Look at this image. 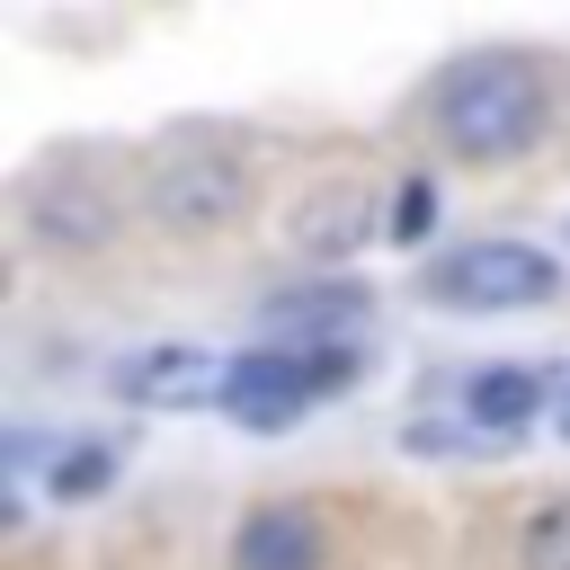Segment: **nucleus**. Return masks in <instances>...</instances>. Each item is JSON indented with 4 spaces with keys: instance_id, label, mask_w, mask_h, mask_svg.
I'll list each match as a JSON object with an SVG mask.
<instances>
[{
    "instance_id": "1",
    "label": "nucleus",
    "mask_w": 570,
    "mask_h": 570,
    "mask_svg": "<svg viewBox=\"0 0 570 570\" xmlns=\"http://www.w3.org/2000/svg\"><path fill=\"white\" fill-rule=\"evenodd\" d=\"M436 134H445V151L472 160V169L525 160V151L552 134L543 62H534V53H463V62H445V80H436Z\"/></svg>"
},
{
    "instance_id": "2",
    "label": "nucleus",
    "mask_w": 570,
    "mask_h": 570,
    "mask_svg": "<svg viewBox=\"0 0 570 570\" xmlns=\"http://www.w3.org/2000/svg\"><path fill=\"white\" fill-rule=\"evenodd\" d=\"M365 374V356L356 347H249V356H232V374H223V419L232 428H249V436H285L312 401H330V392H347Z\"/></svg>"
},
{
    "instance_id": "3",
    "label": "nucleus",
    "mask_w": 570,
    "mask_h": 570,
    "mask_svg": "<svg viewBox=\"0 0 570 570\" xmlns=\"http://www.w3.org/2000/svg\"><path fill=\"white\" fill-rule=\"evenodd\" d=\"M419 294L436 312H534L561 294V258L534 240H463V249L428 258Z\"/></svg>"
},
{
    "instance_id": "4",
    "label": "nucleus",
    "mask_w": 570,
    "mask_h": 570,
    "mask_svg": "<svg viewBox=\"0 0 570 570\" xmlns=\"http://www.w3.org/2000/svg\"><path fill=\"white\" fill-rule=\"evenodd\" d=\"M142 205H151L160 232H232V223L258 205V178H249V160L223 151V142H178V151H160Z\"/></svg>"
},
{
    "instance_id": "5",
    "label": "nucleus",
    "mask_w": 570,
    "mask_h": 570,
    "mask_svg": "<svg viewBox=\"0 0 570 570\" xmlns=\"http://www.w3.org/2000/svg\"><path fill=\"white\" fill-rule=\"evenodd\" d=\"M27 232L45 240V249H107L116 232H125V205H116V187L98 178V169H80V160H53V169H36L27 178Z\"/></svg>"
},
{
    "instance_id": "6",
    "label": "nucleus",
    "mask_w": 570,
    "mask_h": 570,
    "mask_svg": "<svg viewBox=\"0 0 570 570\" xmlns=\"http://www.w3.org/2000/svg\"><path fill=\"white\" fill-rule=\"evenodd\" d=\"M223 374H232V356H214V347H196V338H151V347H134V356H116V401H134V410H205V401H223Z\"/></svg>"
},
{
    "instance_id": "7",
    "label": "nucleus",
    "mask_w": 570,
    "mask_h": 570,
    "mask_svg": "<svg viewBox=\"0 0 570 570\" xmlns=\"http://www.w3.org/2000/svg\"><path fill=\"white\" fill-rule=\"evenodd\" d=\"M365 321H374V294L338 285V276L330 285H285V294L258 303V330H276L285 347H356Z\"/></svg>"
},
{
    "instance_id": "8",
    "label": "nucleus",
    "mask_w": 570,
    "mask_h": 570,
    "mask_svg": "<svg viewBox=\"0 0 570 570\" xmlns=\"http://www.w3.org/2000/svg\"><path fill=\"white\" fill-rule=\"evenodd\" d=\"M374 240V187L365 178H330L294 205V249L321 258V267H347L356 249Z\"/></svg>"
},
{
    "instance_id": "9",
    "label": "nucleus",
    "mask_w": 570,
    "mask_h": 570,
    "mask_svg": "<svg viewBox=\"0 0 570 570\" xmlns=\"http://www.w3.org/2000/svg\"><path fill=\"white\" fill-rule=\"evenodd\" d=\"M232 570H321V525L294 499H267L232 534Z\"/></svg>"
},
{
    "instance_id": "10",
    "label": "nucleus",
    "mask_w": 570,
    "mask_h": 570,
    "mask_svg": "<svg viewBox=\"0 0 570 570\" xmlns=\"http://www.w3.org/2000/svg\"><path fill=\"white\" fill-rule=\"evenodd\" d=\"M463 410H472V428L517 436V428L543 410V374H525V365H481V374L463 383Z\"/></svg>"
},
{
    "instance_id": "11",
    "label": "nucleus",
    "mask_w": 570,
    "mask_h": 570,
    "mask_svg": "<svg viewBox=\"0 0 570 570\" xmlns=\"http://www.w3.org/2000/svg\"><path fill=\"white\" fill-rule=\"evenodd\" d=\"M107 490H116V445H62V454L45 463V499H62V508L107 499Z\"/></svg>"
},
{
    "instance_id": "12",
    "label": "nucleus",
    "mask_w": 570,
    "mask_h": 570,
    "mask_svg": "<svg viewBox=\"0 0 570 570\" xmlns=\"http://www.w3.org/2000/svg\"><path fill=\"white\" fill-rule=\"evenodd\" d=\"M517 570H570V499H543L517 534Z\"/></svg>"
},
{
    "instance_id": "13",
    "label": "nucleus",
    "mask_w": 570,
    "mask_h": 570,
    "mask_svg": "<svg viewBox=\"0 0 570 570\" xmlns=\"http://www.w3.org/2000/svg\"><path fill=\"white\" fill-rule=\"evenodd\" d=\"M428 232H436V178H428V169H410V178H401V196H392V214H383V240L419 249Z\"/></svg>"
},
{
    "instance_id": "14",
    "label": "nucleus",
    "mask_w": 570,
    "mask_h": 570,
    "mask_svg": "<svg viewBox=\"0 0 570 570\" xmlns=\"http://www.w3.org/2000/svg\"><path fill=\"white\" fill-rule=\"evenodd\" d=\"M552 419H561V436H570V383H561V392H552Z\"/></svg>"
}]
</instances>
